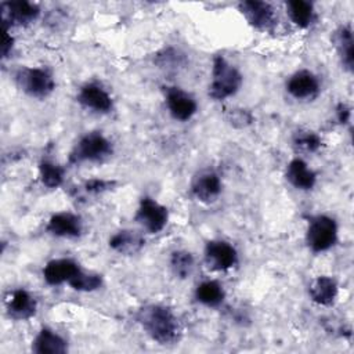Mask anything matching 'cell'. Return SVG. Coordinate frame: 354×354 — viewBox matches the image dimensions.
Listing matches in <instances>:
<instances>
[{"label": "cell", "mask_w": 354, "mask_h": 354, "mask_svg": "<svg viewBox=\"0 0 354 354\" xmlns=\"http://www.w3.org/2000/svg\"><path fill=\"white\" fill-rule=\"evenodd\" d=\"M145 333L159 344H173L181 337V325L176 314L162 304H147L136 315Z\"/></svg>", "instance_id": "6da1fadb"}, {"label": "cell", "mask_w": 354, "mask_h": 354, "mask_svg": "<svg viewBox=\"0 0 354 354\" xmlns=\"http://www.w3.org/2000/svg\"><path fill=\"white\" fill-rule=\"evenodd\" d=\"M241 86V72L234 65H231L223 55H216L213 58L209 95L216 101H221L235 95Z\"/></svg>", "instance_id": "7a4b0ae2"}, {"label": "cell", "mask_w": 354, "mask_h": 354, "mask_svg": "<svg viewBox=\"0 0 354 354\" xmlns=\"http://www.w3.org/2000/svg\"><path fill=\"white\" fill-rule=\"evenodd\" d=\"M113 152L112 142L100 131H90L80 137L69 153V163H101Z\"/></svg>", "instance_id": "3957f363"}, {"label": "cell", "mask_w": 354, "mask_h": 354, "mask_svg": "<svg viewBox=\"0 0 354 354\" xmlns=\"http://www.w3.org/2000/svg\"><path fill=\"white\" fill-rule=\"evenodd\" d=\"M17 86L29 97L44 100L55 88L53 75L46 68L22 66L15 72Z\"/></svg>", "instance_id": "277c9868"}, {"label": "cell", "mask_w": 354, "mask_h": 354, "mask_svg": "<svg viewBox=\"0 0 354 354\" xmlns=\"http://www.w3.org/2000/svg\"><path fill=\"white\" fill-rule=\"evenodd\" d=\"M306 242L314 253H322L333 248L337 242V224L335 218L326 214L311 217L306 231Z\"/></svg>", "instance_id": "5b68a950"}, {"label": "cell", "mask_w": 354, "mask_h": 354, "mask_svg": "<svg viewBox=\"0 0 354 354\" xmlns=\"http://www.w3.org/2000/svg\"><path fill=\"white\" fill-rule=\"evenodd\" d=\"M134 220L148 234H158L166 227L169 221V212L155 199L144 196L138 203Z\"/></svg>", "instance_id": "8992f818"}, {"label": "cell", "mask_w": 354, "mask_h": 354, "mask_svg": "<svg viewBox=\"0 0 354 354\" xmlns=\"http://www.w3.org/2000/svg\"><path fill=\"white\" fill-rule=\"evenodd\" d=\"M1 10V25L11 26H25L35 22L40 14L37 4L26 0H11L3 1L0 4Z\"/></svg>", "instance_id": "52a82bcc"}, {"label": "cell", "mask_w": 354, "mask_h": 354, "mask_svg": "<svg viewBox=\"0 0 354 354\" xmlns=\"http://www.w3.org/2000/svg\"><path fill=\"white\" fill-rule=\"evenodd\" d=\"M205 263L212 271H227L236 266L238 252L230 242L213 239L205 246Z\"/></svg>", "instance_id": "ba28073f"}, {"label": "cell", "mask_w": 354, "mask_h": 354, "mask_svg": "<svg viewBox=\"0 0 354 354\" xmlns=\"http://www.w3.org/2000/svg\"><path fill=\"white\" fill-rule=\"evenodd\" d=\"M238 7L248 24L257 30H271L277 22L275 10L267 1L245 0L241 1Z\"/></svg>", "instance_id": "9c48e42d"}, {"label": "cell", "mask_w": 354, "mask_h": 354, "mask_svg": "<svg viewBox=\"0 0 354 354\" xmlns=\"http://www.w3.org/2000/svg\"><path fill=\"white\" fill-rule=\"evenodd\" d=\"M165 100L169 113L180 122L189 120L198 111L195 98L180 87L170 86L165 88Z\"/></svg>", "instance_id": "30bf717a"}, {"label": "cell", "mask_w": 354, "mask_h": 354, "mask_svg": "<svg viewBox=\"0 0 354 354\" xmlns=\"http://www.w3.org/2000/svg\"><path fill=\"white\" fill-rule=\"evenodd\" d=\"M288 93L299 101H313L319 94V80L308 69L295 72L286 82Z\"/></svg>", "instance_id": "8fae6325"}, {"label": "cell", "mask_w": 354, "mask_h": 354, "mask_svg": "<svg viewBox=\"0 0 354 354\" xmlns=\"http://www.w3.org/2000/svg\"><path fill=\"white\" fill-rule=\"evenodd\" d=\"M77 101L84 108L98 113H108L113 106L112 97L98 83H86L82 86L77 93Z\"/></svg>", "instance_id": "7c38bea8"}, {"label": "cell", "mask_w": 354, "mask_h": 354, "mask_svg": "<svg viewBox=\"0 0 354 354\" xmlns=\"http://www.w3.org/2000/svg\"><path fill=\"white\" fill-rule=\"evenodd\" d=\"M221 180L216 171L203 170L194 177L191 192L199 202L212 203L221 194Z\"/></svg>", "instance_id": "4fadbf2b"}, {"label": "cell", "mask_w": 354, "mask_h": 354, "mask_svg": "<svg viewBox=\"0 0 354 354\" xmlns=\"http://www.w3.org/2000/svg\"><path fill=\"white\" fill-rule=\"evenodd\" d=\"M4 303H6V310H7L8 315L18 321L29 319L30 317L35 315L36 308H37L36 299L28 290H25L22 288L11 290L6 296Z\"/></svg>", "instance_id": "5bb4252c"}, {"label": "cell", "mask_w": 354, "mask_h": 354, "mask_svg": "<svg viewBox=\"0 0 354 354\" xmlns=\"http://www.w3.org/2000/svg\"><path fill=\"white\" fill-rule=\"evenodd\" d=\"M46 230L58 238H77L83 232V221L75 213L59 212L50 217Z\"/></svg>", "instance_id": "9a60e30c"}, {"label": "cell", "mask_w": 354, "mask_h": 354, "mask_svg": "<svg viewBox=\"0 0 354 354\" xmlns=\"http://www.w3.org/2000/svg\"><path fill=\"white\" fill-rule=\"evenodd\" d=\"M80 270L79 264L72 259H53L43 268V278L48 285L68 283L75 274Z\"/></svg>", "instance_id": "2e32d148"}, {"label": "cell", "mask_w": 354, "mask_h": 354, "mask_svg": "<svg viewBox=\"0 0 354 354\" xmlns=\"http://www.w3.org/2000/svg\"><path fill=\"white\" fill-rule=\"evenodd\" d=\"M285 177L296 189L300 191H310L317 183L315 171L300 158H295L288 163Z\"/></svg>", "instance_id": "e0dca14e"}, {"label": "cell", "mask_w": 354, "mask_h": 354, "mask_svg": "<svg viewBox=\"0 0 354 354\" xmlns=\"http://www.w3.org/2000/svg\"><path fill=\"white\" fill-rule=\"evenodd\" d=\"M339 286L335 278L329 275L317 277L308 288L310 299L319 306H332L337 297Z\"/></svg>", "instance_id": "ac0fdd59"}, {"label": "cell", "mask_w": 354, "mask_h": 354, "mask_svg": "<svg viewBox=\"0 0 354 354\" xmlns=\"http://www.w3.org/2000/svg\"><path fill=\"white\" fill-rule=\"evenodd\" d=\"M32 350L37 354H64L68 351V343L55 330L43 328L33 339Z\"/></svg>", "instance_id": "d6986e66"}, {"label": "cell", "mask_w": 354, "mask_h": 354, "mask_svg": "<svg viewBox=\"0 0 354 354\" xmlns=\"http://www.w3.org/2000/svg\"><path fill=\"white\" fill-rule=\"evenodd\" d=\"M336 51L339 54L340 62L343 68L348 72H353L354 66V39H353V30L348 25H343L337 28L332 37Z\"/></svg>", "instance_id": "ffe728a7"}, {"label": "cell", "mask_w": 354, "mask_h": 354, "mask_svg": "<svg viewBox=\"0 0 354 354\" xmlns=\"http://www.w3.org/2000/svg\"><path fill=\"white\" fill-rule=\"evenodd\" d=\"M144 242L140 232L134 230H120L109 238V248L120 254L131 256L142 249Z\"/></svg>", "instance_id": "44dd1931"}, {"label": "cell", "mask_w": 354, "mask_h": 354, "mask_svg": "<svg viewBox=\"0 0 354 354\" xmlns=\"http://www.w3.org/2000/svg\"><path fill=\"white\" fill-rule=\"evenodd\" d=\"M225 297L223 285L214 279L201 282L195 289V299L206 307H218Z\"/></svg>", "instance_id": "7402d4cb"}, {"label": "cell", "mask_w": 354, "mask_h": 354, "mask_svg": "<svg viewBox=\"0 0 354 354\" xmlns=\"http://www.w3.org/2000/svg\"><path fill=\"white\" fill-rule=\"evenodd\" d=\"M286 14L290 18V21L301 28L306 29L311 26L315 18L314 6L310 1L306 0H290L286 3Z\"/></svg>", "instance_id": "603a6c76"}, {"label": "cell", "mask_w": 354, "mask_h": 354, "mask_svg": "<svg viewBox=\"0 0 354 354\" xmlns=\"http://www.w3.org/2000/svg\"><path fill=\"white\" fill-rule=\"evenodd\" d=\"M39 177L44 187L58 188L64 183L65 170L59 165H55L48 160H43L39 165Z\"/></svg>", "instance_id": "cb8c5ba5"}, {"label": "cell", "mask_w": 354, "mask_h": 354, "mask_svg": "<svg viewBox=\"0 0 354 354\" xmlns=\"http://www.w3.org/2000/svg\"><path fill=\"white\" fill-rule=\"evenodd\" d=\"M170 268L177 278H188L194 268V256L187 250H174L170 256Z\"/></svg>", "instance_id": "d4e9b609"}, {"label": "cell", "mask_w": 354, "mask_h": 354, "mask_svg": "<svg viewBox=\"0 0 354 354\" xmlns=\"http://www.w3.org/2000/svg\"><path fill=\"white\" fill-rule=\"evenodd\" d=\"M72 289L79 292H93L101 288L102 277L95 272H87L84 270H79L75 277L68 282Z\"/></svg>", "instance_id": "484cf974"}, {"label": "cell", "mask_w": 354, "mask_h": 354, "mask_svg": "<svg viewBox=\"0 0 354 354\" xmlns=\"http://www.w3.org/2000/svg\"><path fill=\"white\" fill-rule=\"evenodd\" d=\"M293 145L301 152L314 153L322 147V140L315 131L299 130L293 136Z\"/></svg>", "instance_id": "4316f807"}, {"label": "cell", "mask_w": 354, "mask_h": 354, "mask_svg": "<svg viewBox=\"0 0 354 354\" xmlns=\"http://www.w3.org/2000/svg\"><path fill=\"white\" fill-rule=\"evenodd\" d=\"M115 185V181L112 180H104V178H91L84 183L83 189L87 194H101L108 189H111Z\"/></svg>", "instance_id": "83f0119b"}, {"label": "cell", "mask_w": 354, "mask_h": 354, "mask_svg": "<svg viewBox=\"0 0 354 354\" xmlns=\"http://www.w3.org/2000/svg\"><path fill=\"white\" fill-rule=\"evenodd\" d=\"M3 35H1V58L8 57L14 47V37L10 35V28L3 25Z\"/></svg>", "instance_id": "f1b7e54d"}, {"label": "cell", "mask_w": 354, "mask_h": 354, "mask_svg": "<svg viewBox=\"0 0 354 354\" xmlns=\"http://www.w3.org/2000/svg\"><path fill=\"white\" fill-rule=\"evenodd\" d=\"M336 118H337V122H339V123H342V124L347 123V122L350 120V118H351V109H350V106H347L346 104L340 102V104L336 106Z\"/></svg>", "instance_id": "f546056e"}]
</instances>
